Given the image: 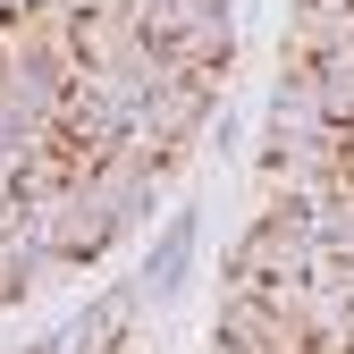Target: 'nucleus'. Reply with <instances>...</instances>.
Returning <instances> with one entry per match:
<instances>
[{
	"label": "nucleus",
	"mask_w": 354,
	"mask_h": 354,
	"mask_svg": "<svg viewBox=\"0 0 354 354\" xmlns=\"http://www.w3.org/2000/svg\"><path fill=\"white\" fill-rule=\"evenodd\" d=\"M329 136H346V127L321 102V76L313 68H279L270 110H261V144H329Z\"/></svg>",
	"instance_id": "3"
},
{
	"label": "nucleus",
	"mask_w": 354,
	"mask_h": 354,
	"mask_svg": "<svg viewBox=\"0 0 354 354\" xmlns=\"http://www.w3.org/2000/svg\"><path fill=\"white\" fill-rule=\"evenodd\" d=\"M219 337L228 346H261V354H313L321 346L295 304H279L270 287H245V279H228V295H219Z\"/></svg>",
	"instance_id": "2"
},
{
	"label": "nucleus",
	"mask_w": 354,
	"mask_h": 354,
	"mask_svg": "<svg viewBox=\"0 0 354 354\" xmlns=\"http://www.w3.org/2000/svg\"><path fill=\"white\" fill-rule=\"evenodd\" d=\"M194 228H203V219L194 211H177L169 219V228H160V245H152V261H144V295H177V287H186V270H194Z\"/></svg>",
	"instance_id": "4"
},
{
	"label": "nucleus",
	"mask_w": 354,
	"mask_h": 354,
	"mask_svg": "<svg viewBox=\"0 0 354 354\" xmlns=\"http://www.w3.org/2000/svg\"><path fill=\"white\" fill-rule=\"evenodd\" d=\"M211 354H261V346H228V337H211Z\"/></svg>",
	"instance_id": "6"
},
{
	"label": "nucleus",
	"mask_w": 354,
	"mask_h": 354,
	"mask_svg": "<svg viewBox=\"0 0 354 354\" xmlns=\"http://www.w3.org/2000/svg\"><path fill=\"white\" fill-rule=\"evenodd\" d=\"M321 261H329V245L313 236V211H261L236 236V253H228V279H245V287H304V279H321Z\"/></svg>",
	"instance_id": "1"
},
{
	"label": "nucleus",
	"mask_w": 354,
	"mask_h": 354,
	"mask_svg": "<svg viewBox=\"0 0 354 354\" xmlns=\"http://www.w3.org/2000/svg\"><path fill=\"white\" fill-rule=\"evenodd\" d=\"M42 0H0V26H17V17H34Z\"/></svg>",
	"instance_id": "5"
}]
</instances>
